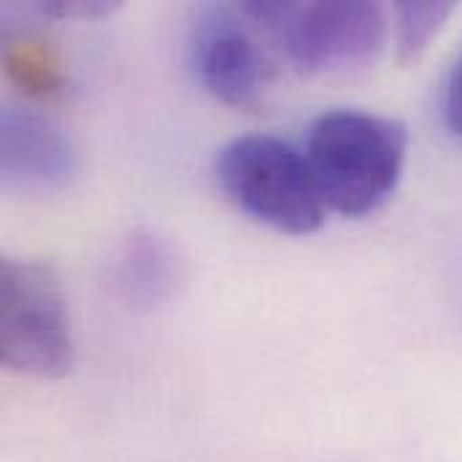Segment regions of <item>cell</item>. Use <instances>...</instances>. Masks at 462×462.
<instances>
[{
    "label": "cell",
    "instance_id": "6",
    "mask_svg": "<svg viewBox=\"0 0 462 462\" xmlns=\"http://www.w3.org/2000/svg\"><path fill=\"white\" fill-rule=\"evenodd\" d=\"M79 171L70 135L49 116L5 106L0 114V173L16 189H57Z\"/></svg>",
    "mask_w": 462,
    "mask_h": 462
},
{
    "label": "cell",
    "instance_id": "3",
    "mask_svg": "<svg viewBox=\"0 0 462 462\" xmlns=\"http://www.w3.org/2000/svg\"><path fill=\"white\" fill-rule=\"evenodd\" d=\"M217 179L244 214L279 233L311 236L325 225L328 206L306 154L276 135L233 138L217 157Z\"/></svg>",
    "mask_w": 462,
    "mask_h": 462
},
{
    "label": "cell",
    "instance_id": "5",
    "mask_svg": "<svg viewBox=\"0 0 462 462\" xmlns=\"http://www.w3.org/2000/svg\"><path fill=\"white\" fill-rule=\"evenodd\" d=\"M238 8H206L195 27L192 60L200 84L225 106L254 111L268 79L265 57L241 24Z\"/></svg>",
    "mask_w": 462,
    "mask_h": 462
},
{
    "label": "cell",
    "instance_id": "10",
    "mask_svg": "<svg viewBox=\"0 0 462 462\" xmlns=\"http://www.w3.org/2000/svg\"><path fill=\"white\" fill-rule=\"evenodd\" d=\"M444 122L447 127L462 138V51L457 54V60L449 68L447 84H444Z\"/></svg>",
    "mask_w": 462,
    "mask_h": 462
},
{
    "label": "cell",
    "instance_id": "2",
    "mask_svg": "<svg viewBox=\"0 0 462 462\" xmlns=\"http://www.w3.org/2000/svg\"><path fill=\"white\" fill-rule=\"evenodd\" d=\"M306 76L341 73L371 65L387 41V16L379 3H282L246 0L238 5Z\"/></svg>",
    "mask_w": 462,
    "mask_h": 462
},
{
    "label": "cell",
    "instance_id": "9",
    "mask_svg": "<svg viewBox=\"0 0 462 462\" xmlns=\"http://www.w3.org/2000/svg\"><path fill=\"white\" fill-rule=\"evenodd\" d=\"M455 5L452 3H411L401 0L395 3V19H398V62L401 65H414L422 60L428 51L430 41L441 32L447 19L452 16Z\"/></svg>",
    "mask_w": 462,
    "mask_h": 462
},
{
    "label": "cell",
    "instance_id": "7",
    "mask_svg": "<svg viewBox=\"0 0 462 462\" xmlns=\"http://www.w3.org/2000/svg\"><path fill=\"white\" fill-rule=\"evenodd\" d=\"M176 282L173 252L152 233H135L119 260V287L135 306L162 303Z\"/></svg>",
    "mask_w": 462,
    "mask_h": 462
},
{
    "label": "cell",
    "instance_id": "1",
    "mask_svg": "<svg viewBox=\"0 0 462 462\" xmlns=\"http://www.w3.org/2000/svg\"><path fill=\"white\" fill-rule=\"evenodd\" d=\"M303 154L325 206L365 217L393 198L406 168L409 130L374 111L330 108L311 122Z\"/></svg>",
    "mask_w": 462,
    "mask_h": 462
},
{
    "label": "cell",
    "instance_id": "8",
    "mask_svg": "<svg viewBox=\"0 0 462 462\" xmlns=\"http://www.w3.org/2000/svg\"><path fill=\"white\" fill-rule=\"evenodd\" d=\"M3 65L8 79L32 97L60 95L68 84L57 54L46 43L32 38L8 41L3 51Z\"/></svg>",
    "mask_w": 462,
    "mask_h": 462
},
{
    "label": "cell",
    "instance_id": "4",
    "mask_svg": "<svg viewBox=\"0 0 462 462\" xmlns=\"http://www.w3.org/2000/svg\"><path fill=\"white\" fill-rule=\"evenodd\" d=\"M73 333L62 284L41 260H0V363L35 379L73 368Z\"/></svg>",
    "mask_w": 462,
    "mask_h": 462
}]
</instances>
